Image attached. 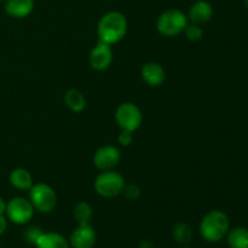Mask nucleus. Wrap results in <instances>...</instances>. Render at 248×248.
<instances>
[{
	"label": "nucleus",
	"instance_id": "1",
	"mask_svg": "<svg viewBox=\"0 0 248 248\" xmlns=\"http://www.w3.org/2000/svg\"><path fill=\"white\" fill-rule=\"evenodd\" d=\"M127 31V19L125 15L119 11L107 12L99 19L97 33H98L99 41L113 45L119 43Z\"/></svg>",
	"mask_w": 248,
	"mask_h": 248
},
{
	"label": "nucleus",
	"instance_id": "2",
	"mask_svg": "<svg viewBox=\"0 0 248 248\" xmlns=\"http://www.w3.org/2000/svg\"><path fill=\"white\" fill-rule=\"evenodd\" d=\"M229 218L223 211L213 210L202 218L200 232L203 239L208 242H218L227 236L229 232Z\"/></svg>",
	"mask_w": 248,
	"mask_h": 248
},
{
	"label": "nucleus",
	"instance_id": "3",
	"mask_svg": "<svg viewBox=\"0 0 248 248\" xmlns=\"http://www.w3.org/2000/svg\"><path fill=\"white\" fill-rule=\"evenodd\" d=\"M188 26V17L178 9H170L162 12L156 22V28L165 36H177Z\"/></svg>",
	"mask_w": 248,
	"mask_h": 248
},
{
	"label": "nucleus",
	"instance_id": "4",
	"mask_svg": "<svg viewBox=\"0 0 248 248\" xmlns=\"http://www.w3.org/2000/svg\"><path fill=\"white\" fill-rule=\"evenodd\" d=\"M29 200L34 210L40 213H50L57 205V194L47 184H33L29 189Z\"/></svg>",
	"mask_w": 248,
	"mask_h": 248
},
{
	"label": "nucleus",
	"instance_id": "5",
	"mask_svg": "<svg viewBox=\"0 0 248 248\" xmlns=\"http://www.w3.org/2000/svg\"><path fill=\"white\" fill-rule=\"evenodd\" d=\"M124 186H125V179L114 170L102 171V173H99L94 181V189L97 194L107 199L115 198L123 193Z\"/></svg>",
	"mask_w": 248,
	"mask_h": 248
},
{
	"label": "nucleus",
	"instance_id": "6",
	"mask_svg": "<svg viewBox=\"0 0 248 248\" xmlns=\"http://www.w3.org/2000/svg\"><path fill=\"white\" fill-rule=\"evenodd\" d=\"M115 119L121 130L135 132L142 125L143 114L135 103L125 102V103H121L116 109Z\"/></svg>",
	"mask_w": 248,
	"mask_h": 248
},
{
	"label": "nucleus",
	"instance_id": "7",
	"mask_svg": "<svg viewBox=\"0 0 248 248\" xmlns=\"http://www.w3.org/2000/svg\"><path fill=\"white\" fill-rule=\"evenodd\" d=\"M34 207L31 200L22 196L11 199L6 205L7 218L15 224H27L34 216Z\"/></svg>",
	"mask_w": 248,
	"mask_h": 248
},
{
	"label": "nucleus",
	"instance_id": "8",
	"mask_svg": "<svg viewBox=\"0 0 248 248\" xmlns=\"http://www.w3.org/2000/svg\"><path fill=\"white\" fill-rule=\"evenodd\" d=\"M89 62L91 68H93L94 70H102L108 69L109 65L113 62V50H111V45L109 44L103 43V41H99L92 51L90 52Z\"/></svg>",
	"mask_w": 248,
	"mask_h": 248
},
{
	"label": "nucleus",
	"instance_id": "9",
	"mask_svg": "<svg viewBox=\"0 0 248 248\" xmlns=\"http://www.w3.org/2000/svg\"><path fill=\"white\" fill-rule=\"evenodd\" d=\"M120 152L114 145H104L99 148L93 155V164L101 171L114 170L120 161Z\"/></svg>",
	"mask_w": 248,
	"mask_h": 248
},
{
	"label": "nucleus",
	"instance_id": "10",
	"mask_svg": "<svg viewBox=\"0 0 248 248\" xmlns=\"http://www.w3.org/2000/svg\"><path fill=\"white\" fill-rule=\"evenodd\" d=\"M96 244V232L90 224L79 225L73 230L69 239V245L73 248H92Z\"/></svg>",
	"mask_w": 248,
	"mask_h": 248
},
{
	"label": "nucleus",
	"instance_id": "11",
	"mask_svg": "<svg viewBox=\"0 0 248 248\" xmlns=\"http://www.w3.org/2000/svg\"><path fill=\"white\" fill-rule=\"evenodd\" d=\"M213 16V7L212 5L205 0H199V1L194 2L191 5L190 10H189L188 18L190 19L191 23L194 24H201L207 23Z\"/></svg>",
	"mask_w": 248,
	"mask_h": 248
},
{
	"label": "nucleus",
	"instance_id": "12",
	"mask_svg": "<svg viewBox=\"0 0 248 248\" xmlns=\"http://www.w3.org/2000/svg\"><path fill=\"white\" fill-rule=\"evenodd\" d=\"M142 78L150 86H160L165 81L166 73L159 63L148 62L142 68Z\"/></svg>",
	"mask_w": 248,
	"mask_h": 248
},
{
	"label": "nucleus",
	"instance_id": "13",
	"mask_svg": "<svg viewBox=\"0 0 248 248\" xmlns=\"http://www.w3.org/2000/svg\"><path fill=\"white\" fill-rule=\"evenodd\" d=\"M34 9V0H6L5 12L14 18H24Z\"/></svg>",
	"mask_w": 248,
	"mask_h": 248
},
{
	"label": "nucleus",
	"instance_id": "14",
	"mask_svg": "<svg viewBox=\"0 0 248 248\" xmlns=\"http://www.w3.org/2000/svg\"><path fill=\"white\" fill-rule=\"evenodd\" d=\"M36 248H69V242L58 232H43L35 242Z\"/></svg>",
	"mask_w": 248,
	"mask_h": 248
},
{
	"label": "nucleus",
	"instance_id": "15",
	"mask_svg": "<svg viewBox=\"0 0 248 248\" xmlns=\"http://www.w3.org/2000/svg\"><path fill=\"white\" fill-rule=\"evenodd\" d=\"M9 179L11 186L18 190H29L33 186V177H31V172L22 167L15 169L10 173Z\"/></svg>",
	"mask_w": 248,
	"mask_h": 248
},
{
	"label": "nucleus",
	"instance_id": "16",
	"mask_svg": "<svg viewBox=\"0 0 248 248\" xmlns=\"http://www.w3.org/2000/svg\"><path fill=\"white\" fill-rule=\"evenodd\" d=\"M65 106L74 113H81L86 108V98L77 89H70L64 94Z\"/></svg>",
	"mask_w": 248,
	"mask_h": 248
},
{
	"label": "nucleus",
	"instance_id": "17",
	"mask_svg": "<svg viewBox=\"0 0 248 248\" xmlns=\"http://www.w3.org/2000/svg\"><path fill=\"white\" fill-rule=\"evenodd\" d=\"M230 248H248V229L237 227L229 230L227 234Z\"/></svg>",
	"mask_w": 248,
	"mask_h": 248
},
{
	"label": "nucleus",
	"instance_id": "18",
	"mask_svg": "<svg viewBox=\"0 0 248 248\" xmlns=\"http://www.w3.org/2000/svg\"><path fill=\"white\" fill-rule=\"evenodd\" d=\"M172 236L179 244L188 245L193 240V229L186 223H178L172 229Z\"/></svg>",
	"mask_w": 248,
	"mask_h": 248
},
{
	"label": "nucleus",
	"instance_id": "19",
	"mask_svg": "<svg viewBox=\"0 0 248 248\" xmlns=\"http://www.w3.org/2000/svg\"><path fill=\"white\" fill-rule=\"evenodd\" d=\"M92 216H93V210L90 203L85 202V201L77 203V206L74 207V218L79 223V225L90 224Z\"/></svg>",
	"mask_w": 248,
	"mask_h": 248
},
{
	"label": "nucleus",
	"instance_id": "20",
	"mask_svg": "<svg viewBox=\"0 0 248 248\" xmlns=\"http://www.w3.org/2000/svg\"><path fill=\"white\" fill-rule=\"evenodd\" d=\"M184 33L188 40L190 41H199L203 35V31L199 24H188L186 28L184 29Z\"/></svg>",
	"mask_w": 248,
	"mask_h": 248
},
{
	"label": "nucleus",
	"instance_id": "21",
	"mask_svg": "<svg viewBox=\"0 0 248 248\" xmlns=\"http://www.w3.org/2000/svg\"><path fill=\"white\" fill-rule=\"evenodd\" d=\"M123 193L125 194L126 198L133 201V200H137V199L140 196V189L138 188L137 186H135V184H130V186H126L125 184Z\"/></svg>",
	"mask_w": 248,
	"mask_h": 248
},
{
	"label": "nucleus",
	"instance_id": "22",
	"mask_svg": "<svg viewBox=\"0 0 248 248\" xmlns=\"http://www.w3.org/2000/svg\"><path fill=\"white\" fill-rule=\"evenodd\" d=\"M133 140V132L127 130H123L121 133L119 135V143H120L123 147H128V145L132 143Z\"/></svg>",
	"mask_w": 248,
	"mask_h": 248
},
{
	"label": "nucleus",
	"instance_id": "23",
	"mask_svg": "<svg viewBox=\"0 0 248 248\" xmlns=\"http://www.w3.org/2000/svg\"><path fill=\"white\" fill-rule=\"evenodd\" d=\"M41 234H43V232H40V229L31 228V229H28V232H27V239H28L29 241H31L35 244L36 240H38V237L40 236Z\"/></svg>",
	"mask_w": 248,
	"mask_h": 248
},
{
	"label": "nucleus",
	"instance_id": "24",
	"mask_svg": "<svg viewBox=\"0 0 248 248\" xmlns=\"http://www.w3.org/2000/svg\"><path fill=\"white\" fill-rule=\"evenodd\" d=\"M7 229V220L4 217V215H0V235L4 234Z\"/></svg>",
	"mask_w": 248,
	"mask_h": 248
},
{
	"label": "nucleus",
	"instance_id": "25",
	"mask_svg": "<svg viewBox=\"0 0 248 248\" xmlns=\"http://www.w3.org/2000/svg\"><path fill=\"white\" fill-rule=\"evenodd\" d=\"M6 205L7 203L5 202L4 199L0 198V215H5V212H6Z\"/></svg>",
	"mask_w": 248,
	"mask_h": 248
},
{
	"label": "nucleus",
	"instance_id": "26",
	"mask_svg": "<svg viewBox=\"0 0 248 248\" xmlns=\"http://www.w3.org/2000/svg\"><path fill=\"white\" fill-rule=\"evenodd\" d=\"M140 248H152V244H150L149 241H143L142 244H140Z\"/></svg>",
	"mask_w": 248,
	"mask_h": 248
},
{
	"label": "nucleus",
	"instance_id": "27",
	"mask_svg": "<svg viewBox=\"0 0 248 248\" xmlns=\"http://www.w3.org/2000/svg\"><path fill=\"white\" fill-rule=\"evenodd\" d=\"M244 4H245V6H246V9L248 10V0H244Z\"/></svg>",
	"mask_w": 248,
	"mask_h": 248
},
{
	"label": "nucleus",
	"instance_id": "28",
	"mask_svg": "<svg viewBox=\"0 0 248 248\" xmlns=\"http://www.w3.org/2000/svg\"><path fill=\"white\" fill-rule=\"evenodd\" d=\"M0 1H6V0H0Z\"/></svg>",
	"mask_w": 248,
	"mask_h": 248
},
{
	"label": "nucleus",
	"instance_id": "29",
	"mask_svg": "<svg viewBox=\"0 0 248 248\" xmlns=\"http://www.w3.org/2000/svg\"><path fill=\"white\" fill-rule=\"evenodd\" d=\"M182 248H190V247H182Z\"/></svg>",
	"mask_w": 248,
	"mask_h": 248
}]
</instances>
